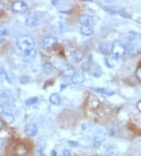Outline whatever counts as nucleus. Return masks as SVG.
Returning a JSON list of instances; mask_svg holds the SVG:
<instances>
[{
  "label": "nucleus",
  "mask_w": 141,
  "mask_h": 156,
  "mask_svg": "<svg viewBox=\"0 0 141 156\" xmlns=\"http://www.w3.org/2000/svg\"><path fill=\"white\" fill-rule=\"evenodd\" d=\"M25 23L28 27H34L37 25L38 17L37 15L34 13H28L25 18Z\"/></svg>",
  "instance_id": "obj_6"
},
{
  "label": "nucleus",
  "mask_w": 141,
  "mask_h": 156,
  "mask_svg": "<svg viewBox=\"0 0 141 156\" xmlns=\"http://www.w3.org/2000/svg\"><path fill=\"white\" fill-rule=\"evenodd\" d=\"M68 144H70V146H72V147H77V146H79V143H78L77 141L70 140V141H68Z\"/></svg>",
  "instance_id": "obj_32"
},
{
  "label": "nucleus",
  "mask_w": 141,
  "mask_h": 156,
  "mask_svg": "<svg viewBox=\"0 0 141 156\" xmlns=\"http://www.w3.org/2000/svg\"><path fill=\"white\" fill-rule=\"evenodd\" d=\"M5 73H6V70L3 68H2V67H0V75L5 74Z\"/></svg>",
  "instance_id": "obj_36"
},
{
  "label": "nucleus",
  "mask_w": 141,
  "mask_h": 156,
  "mask_svg": "<svg viewBox=\"0 0 141 156\" xmlns=\"http://www.w3.org/2000/svg\"><path fill=\"white\" fill-rule=\"evenodd\" d=\"M38 128L35 124H28L25 128V133L28 136H35L37 134Z\"/></svg>",
  "instance_id": "obj_7"
},
{
  "label": "nucleus",
  "mask_w": 141,
  "mask_h": 156,
  "mask_svg": "<svg viewBox=\"0 0 141 156\" xmlns=\"http://www.w3.org/2000/svg\"><path fill=\"white\" fill-rule=\"evenodd\" d=\"M37 101H38L37 97H32V98H30V99H27L25 103H26L27 105H33L35 104V103H37Z\"/></svg>",
  "instance_id": "obj_26"
},
{
  "label": "nucleus",
  "mask_w": 141,
  "mask_h": 156,
  "mask_svg": "<svg viewBox=\"0 0 141 156\" xmlns=\"http://www.w3.org/2000/svg\"><path fill=\"white\" fill-rule=\"evenodd\" d=\"M15 151L17 156H25L28 152V150L24 144H19L16 147Z\"/></svg>",
  "instance_id": "obj_15"
},
{
  "label": "nucleus",
  "mask_w": 141,
  "mask_h": 156,
  "mask_svg": "<svg viewBox=\"0 0 141 156\" xmlns=\"http://www.w3.org/2000/svg\"><path fill=\"white\" fill-rule=\"evenodd\" d=\"M3 111H4V107H3V105H2V103H0V115H1V114H3Z\"/></svg>",
  "instance_id": "obj_35"
},
{
  "label": "nucleus",
  "mask_w": 141,
  "mask_h": 156,
  "mask_svg": "<svg viewBox=\"0 0 141 156\" xmlns=\"http://www.w3.org/2000/svg\"><path fill=\"white\" fill-rule=\"evenodd\" d=\"M17 45L18 48L23 52L34 49V40L29 36H21L17 40Z\"/></svg>",
  "instance_id": "obj_2"
},
{
  "label": "nucleus",
  "mask_w": 141,
  "mask_h": 156,
  "mask_svg": "<svg viewBox=\"0 0 141 156\" xmlns=\"http://www.w3.org/2000/svg\"><path fill=\"white\" fill-rule=\"evenodd\" d=\"M58 3V2H54V1H53V5H56V4Z\"/></svg>",
  "instance_id": "obj_41"
},
{
  "label": "nucleus",
  "mask_w": 141,
  "mask_h": 156,
  "mask_svg": "<svg viewBox=\"0 0 141 156\" xmlns=\"http://www.w3.org/2000/svg\"><path fill=\"white\" fill-rule=\"evenodd\" d=\"M5 75H6V80L9 81V84H13V81H14V75H13V73L12 72H6V73H5Z\"/></svg>",
  "instance_id": "obj_23"
},
{
  "label": "nucleus",
  "mask_w": 141,
  "mask_h": 156,
  "mask_svg": "<svg viewBox=\"0 0 141 156\" xmlns=\"http://www.w3.org/2000/svg\"><path fill=\"white\" fill-rule=\"evenodd\" d=\"M100 50L101 53L104 55H107L109 54V48H108V45L107 43H102L100 45Z\"/></svg>",
  "instance_id": "obj_21"
},
{
  "label": "nucleus",
  "mask_w": 141,
  "mask_h": 156,
  "mask_svg": "<svg viewBox=\"0 0 141 156\" xmlns=\"http://www.w3.org/2000/svg\"><path fill=\"white\" fill-rule=\"evenodd\" d=\"M92 90L98 93L102 94V95H107V96H110V95H113V94H115V92L112 91H109L108 89H106V88H93Z\"/></svg>",
  "instance_id": "obj_18"
},
{
  "label": "nucleus",
  "mask_w": 141,
  "mask_h": 156,
  "mask_svg": "<svg viewBox=\"0 0 141 156\" xmlns=\"http://www.w3.org/2000/svg\"><path fill=\"white\" fill-rule=\"evenodd\" d=\"M2 118L5 121V122H6L8 124H11L14 122V117L11 114H9V113L2 114Z\"/></svg>",
  "instance_id": "obj_20"
},
{
  "label": "nucleus",
  "mask_w": 141,
  "mask_h": 156,
  "mask_svg": "<svg viewBox=\"0 0 141 156\" xmlns=\"http://www.w3.org/2000/svg\"><path fill=\"white\" fill-rule=\"evenodd\" d=\"M6 9V5L3 3V2H0V10L2 11Z\"/></svg>",
  "instance_id": "obj_34"
},
{
  "label": "nucleus",
  "mask_w": 141,
  "mask_h": 156,
  "mask_svg": "<svg viewBox=\"0 0 141 156\" xmlns=\"http://www.w3.org/2000/svg\"><path fill=\"white\" fill-rule=\"evenodd\" d=\"M91 68V65L89 64V63L87 62H84L82 65V69L84 72H87V71H89V69H90Z\"/></svg>",
  "instance_id": "obj_27"
},
{
  "label": "nucleus",
  "mask_w": 141,
  "mask_h": 156,
  "mask_svg": "<svg viewBox=\"0 0 141 156\" xmlns=\"http://www.w3.org/2000/svg\"><path fill=\"white\" fill-rule=\"evenodd\" d=\"M85 80V76L82 73H75L73 76L72 78V81L73 82L74 84H79L83 83Z\"/></svg>",
  "instance_id": "obj_13"
},
{
  "label": "nucleus",
  "mask_w": 141,
  "mask_h": 156,
  "mask_svg": "<svg viewBox=\"0 0 141 156\" xmlns=\"http://www.w3.org/2000/svg\"><path fill=\"white\" fill-rule=\"evenodd\" d=\"M99 69H100V67H98V66H96V69H95V70L93 71V73H92V74L94 75V76H96V77H100V76L101 74H100V73H99Z\"/></svg>",
  "instance_id": "obj_30"
},
{
  "label": "nucleus",
  "mask_w": 141,
  "mask_h": 156,
  "mask_svg": "<svg viewBox=\"0 0 141 156\" xmlns=\"http://www.w3.org/2000/svg\"><path fill=\"white\" fill-rule=\"evenodd\" d=\"M1 99L3 102L4 105L8 108H13L14 107L15 99L13 97V95L11 91L5 90L1 95Z\"/></svg>",
  "instance_id": "obj_4"
},
{
  "label": "nucleus",
  "mask_w": 141,
  "mask_h": 156,
  "mask_svg": "<svg viewBox=\"0 0 141 156\" xmlns=\"http://www.w3.org/2000/svg\"><path fill=\"white\" fill-rule=\"evenodd\" d=\"M136 78L139 81H141V66L138 67L137 69H136Z\"/></svg>",
  "instance_id": "obj_29"
},
{
  "label": "nucleus",
  "mask_w": 141,
  "mask_h": 156,
  "mask_svg": "<svg viewBox=\"0 0 141 156\" xmlns=\"http://www.w3.org/2000/svg\"><path fill=\"white\" fill-rule=\"evenodd\" d=\"M2 127H3V122H2V121L0 120V130L2 129Z\"/></svg>",
  "instance_id": "obj_38"
},
{
  "label": "nucleus",
  "mask_w": 141,
  "mask_h": 156,
  "mask_svg": "<svg viewBox=\"0 0 141 156\" xmlns=\"http://www.w3.org/2000/svg\"><path fill=\"white\" fill-rule=\"evenodd\" d=\"M39 154H40V156H45V154H44V153H42V152H39Z\"/></svg>",
  "instance_id": "obj_40"
},
{
  "label": "nucleus",
  "mask_w": 141,
  "mask_h": 156,
  "mask_svg": "<svg viewBox=\"0 0 141 156\" xmlns=\"http://www.w3.org/2000/svg\"><path fill=\"white\" fill-rule=\"evenodd\" d=\"M119 13L122 16V17H125V18H129L130 17V16L129 15V13H126V10H124V9H120V10H119Z\"/></svg>",
  "instance_id": "obj_28"
},
{
  "label": "nucleus",
  "mask_w": 141,
  "mask_h": 156,
  "mask_svg": "<svg viewBox=\"0 0 141 156\" xmlns=\"http://www.w3.org/2000/svg\"><path fill=\"white\" fill-rule=\"evenodd\" d=\"M37 55V51L35 49H32L28 51L24 52L23 53V58L25 59V61L28 62H32L35 60Z\"/></svg>",
  "instance_id": "obj_9"
},
{
  "label": "nucleus",
  "mask_w": 141,
  "mask_h": 156,
  "mask_svg": "<svg viewBox=\"0 0 141 156\" xmlns=\"http://www.w3.org/2000/svg\"><path fill=\"white\" fill-rule=\"evenodd\" d=\"M103 10H105L107 13H108L109 14H115L117 13V10L114 6H104L103 7Z\"/></svg>",
  "instance_id": "obj_24"
},
{
  "label": "nucleus",
  "mask_w": 141,
  "mask_h": 156,
  "mask_svg": "<svg viewBox=\"0 0 141 156\" xmlns=\"http://www.w3.org/2000/svg\"><path fill=\"white\" fill-rule=\"evenodd\" d=\"M42 69H43V72L45 73L46 75L51 74L53 72V66L52 63L50 62H45L42 66Z\"/></svg>",
  "instance_id": "obj_16"
},
{
  "label": "nucleus",
  "mask_w": 141,
  "mask_h": 156,
  "mask_svg": "<svg viewBox=\"0 0 141 156\" xmlns=\"http://www.w3.org/2000/svg\"><path fill=\"white\" fill-rule=\"evenodd\" d=\"M28 80H29V79H28V77H26V76H22V77L20 79V82H21L22 84H27L28 82Z\"/></svg>",
  "instance_id": "obj_31"
},
{
  "label": "nucleus",
  "mask_w": 141,
  "mask_h": 156,
  "mask_svg": "<svg viewBox=\"0 0 141 156\" xmlns=\"http://www.w3.org/2000/svg\"><path fill=\"white\" fill-rule=\"evenodd\" d=\"M49 102H50L51 104L55 105V106H57V105L60 104V102H61V99H60V96L59 95V94H52L50 95V97H49Z\"/></svg>",
  "instance_id": "obj_14"
},
{
  "label": "nucleus",
  "mask_w": 141,
  "mask_h": 156,
  "mask_svg": "<svg viewBox=\"0 0 141 156\" xmlns=\"http://www.w3.org/2000/svg\"><path fill=\"white\" fill-rule=\"evenodd\" d=\"M8 35V30L4 26H0V37L6 38Z\"/></svg>",
  "instance_id": "obj_25"
},
{
  "label": "nucleus",
  "mask_w": 141,
  "mask_h": 156,
  "mask_svg": "<svg viewBox=\"0 0 141 156\" xmlns=\"http://www.w3.org/2000/svg\"><path fill=\"white\" fill-rule=\"evenodd\" d=\"M56 39L53 36H46L42 40V46L45 48H51L56 44Z\"/></svg>",
  "instance_id": "obj_8"
},
{
  "label": "nucleus",
  "mask_w": 141,
  "mask_h": 156,
  "mask_svg": "<svg viewBox=\"0 0 141 156\" xmlns=\"http://www.w3.org/2000/svg\"><path fill=\"white\" fill-rule=\"evenodd\" d=\"M4 40H6V38H3V37H0V43H2Z\"/></svg>",
  "instance_id": "obj_39"
},
{
  "label": "nucleus",
  "mask_w": 141,
  "mask_h": 156,
  "mask_svg": "<svg viewBox=\"0 0 141 156\" xmlns=\"http://www.w3.org/2000/svg\"><path fill=\"white\" fill-rule=\"evenodd\" d=\"M129 55L135 57L141 53V35L137 33H131L129 36L128 48H126Z\"/></svg>",
  "instance_id": "obj_1"
},
{
  "label": "nucleus",
  "mask_w": 141,
  "mask_h": 156,
  "mask_svg": "<svg viewBox=\"0 0 141 156\" xmlns=\"http://www.w3.org/2000/svg\"><path fill=\"white\" fill-rule=\"evenodd\" d=\"M61 72L66 76H73L75 75V69L69 64H65L61 68Z\"/></svg>",
  "instance_id": "obj_10"
},
{
  "label": "nucleus",
  "mask_w": 141,
  "mask_h": 156,
  "mask_svg": "<svg viewBox=\"0 0 141 156\" xmlns=\"http://www.w3.org/2000/svg\"><path fill=\"white\" fill-rule=\"evenodd\" d=\"M104 140H105V135H104V133H103V132H101V133H96L95 134L94 141H95L96 143H102Z\"/></svg>",
  "instance_id": "obj_19"
},
{
  "label": "nucleus",
  "mask_w": 141,
  "mask_h": 156,
  "mask_svg": "<svg viewBox=\"0 0 141 156\" xmlns=\"http://www.w3.org/2000/svg\"><path fill=\"white\" fill-rule=\"evenodd\" d=\"M72 57L74 61L79 62L82 61L84 58V52L80 49H76L72 51Z\"/></svg>",
  "instance_id": "obj_12"
},
{
  "label": "nucleus",
  "mask_w": 141,
  "mask_h": 156,
  "mask_svg": "<svg viewBox=\"0 0 141 156\" xmlns=\"http://www.w3.org/2000/svg\"><path fill=\"white\" fill-rule=\"evenodd\" d=\"M80 31H81L82 34L86 36H91L93 33L92 26H82L80 28Z\"/></svg>",
  "instance_id": "obj_17"
},
{
  "label": "nucleus",
  "mask_w": 141,
  "mask_h": 156,
  "mask_svg": "<svg viewBox=\"0 0 141 156\" xmlns=\"http://www.w3.org/2000/svg\"><path fill=\"white\" fill-rule=\"evenodd\" d=\"M92 129V125H91L90 122H84V123L82 125V129L84 132H89Z\"/></svg>",
  "instance_id": "obj_22"
},
{
  "label": "nucleus",
  "mask_w": 141,
  "mask_h": 156,
  "mask_svg": "<svg viewBox=\"0 0 141 156\" xmlns=\"http://www.w3.org/2000/svg\"><path fill=\"white\" fill-rule=\"evenodd\" d=\"M126 51H127L126 47L119 40H116L112 44L111 53L115 58H119L124 56Z\"/></svg>",
  "instance_id": "obj_3"
},
{
  "label": "nucleus",
  "mask_w": 141,
  "mask_h": 156,
  "mask_svg": "<svg viewBox=\"0 0 141 156\" xmlns=\"http://www.w3.org/2000/svg\"><path fill=\"white\" fill-rule=\"evenodd\" d=\"M50 156H56V151H54V150L51 151V152H50Z\"/></svg>",
  "instance_id": "obj_37"
},
{
  "label": "nucleus",
  "mask_w": 141,
  "mask_h": 156,
  "mask_svg": "<svg viewBox=\"0 0 141 156\" xmlns=\"http://www.w3.org/2000/svg\"><path fill=\"white\" fill-rule=\"evenodd\" d=\"M79 22L82 26H92V18L90 16L84 14L79 17Z\"/></svg>",
  "instance_id": "obj_11"
},
{
  "label": "nucleus",
  "mask_w": 141,
  "mask_h": 156,
  "mask_svg": "<svg viewBox=\"0 0 141 156\" xmlns=\"http://www.w3.org/2000/svg\"><path fill=\"white\" fill-rule=\"evenodd\" d=\"M28 6L25 2L23 1H16L12 4V10L15 13H23L28 10Z\"/></svg>",
  "instance_id": "obj_5"
},
{
  "label": "nucleus",
  "mask_w": 141,
  "mask_h": 156,
  "mask_svg": "<svg viewBox=\"0 0 141 156\" xmlns=\"http://www.w3.org/2000/svg\"><path fill=\"white\" fill-rule=\"evenodd\" d=\"M63 155L64 156H71V152L68 150H64L63 151Z\"/></svg>",
  "instance_id": "obj_33"
}]
</instances>
